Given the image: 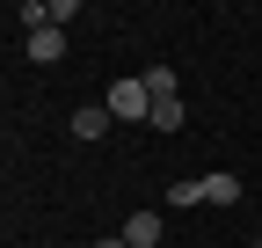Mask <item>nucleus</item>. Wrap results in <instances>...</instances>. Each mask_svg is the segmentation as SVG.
Instances as JSON below:
<instances>
[{"mask_svg":"<svg viewBox=\"0 0 262 248\" xmlns=\"http://www.w3.org/2000/svg\"><path fill=\"white\" fill-rule=\"evenodd\" d=\"M102 110H110V117H124V124H153V88H146V80H110Z\"/></svg>","mask_w":262,"mask_h":248,"instance_id":"nucleus-1","label":"nucleus"},{"mask_svg":"<svg viewBox=\"0 0 262 248\" xmlns=\"http://www.w3.org/2000/svg\"><path fill=\"white\" fill-rule=\"evenodd\" d=\"M196 190H204V204H241V175L211 168V175H196Z\"/></svg>","mask_w":262,"mask_h":248,"instance_id":"nucleus-2","label":"nucleus"},{"mask_svg":"<svg viewBox=\"0 0 262 248\" xmlns=\"http://www.w3.org/2000/svg\"><path fill=\"white\" fill-rule=\"evenodd\" d=\"M124 241L131 248H160V212H131V219H124Z\"/></svg>","mask_w":262,"mask_h":248,"instance_id":"nucleus-3","label":"nucleus"},{"mask_svg":"<svg viewBox=\"0 0 262 248\" xmlns=\"http://www.w3.org/2000/svg\"><path fill=\"white\" fill-rule=\"evenodd\" d=\"M102 132H110V110H102V102L73 110V139H102Z\"/></svg>","mask_w":262,"mask_h":248,"instance_id":"nucleus-4","label":"nucleus"},{"mask_svg":"<svg viewBox=\"0 0 262 248\" xmlns=\"http://www.w3.org/2000/svg\"><path fill=\"white\" fill-rule=\"evenodd\" d=\"M66 51V29L51 22V29H37V37H29V58H37V66H51V58Z\"/></svg>","mask_w":262,"mask_h":248,"instance_id":"nucleus-5","label":"nucleus"},{"mask_svg":"<svg viewBox=\"0 0 262 248\" xmlns=\"http://www.w3.org/2000/svg\"><path fill=\"white\" fill-rule=\"evenodd\" d=\"M15 22H29V37H37V29H51V0H22Z\"/></svg>","mask_w":262,"mask_h":248,"instance_id":"nucleus-6","label":"nucleus"},{"mask_svg":"<svg viewBox=\"0 0 262 248\" xmlns=\"http://www.w3.org/2000/svg\"><path fill=\"white\" fill-rule=\"evenodd\" d=\"M139 80H146V88H153V102H168V95H175V66H146V73H139Z\"/></svg>","mask_w":262,"mask_h":248,"instance_id":"nucleus-7","label":"nucleus"},{"mask_svg":"<svg viewBox=\"0 0 262 248\" xmlns=\"http://www.w3.org/2000/svg\"><path fill=\"white\" fill-rule=\"evenodd\" d=\"M153 132H182V95H168V102H153Z\"/></svg>","mask_w":262,"mask_h":248,"instance_id":"nucleus-8","label":"nucleus"},{"mask_svg":"<svg viewBox=\"0 0 262 248\" xmlns=\"http://www.w3.org/2000/svg\"><path fill=\"white\" fill-rule=\"evenodd\" d=\"M168 204H175V212H189V204H204V190H196V182H175V190H168Z\"/></svg>","mask_w":262,"mask_h":248,"instance_id":"nucleus-9","label":"nucleus"},{"mask_svg":"<svg viewBox=\"0 0 262 248\" xmlns=\"http://www.w3.org/2000/svg\"><path fill=\"white\" fill-rule=\"evenodd\" d=\"M95 248H131V241H124V234H102V241H95Z\"/></svg>","mask_w":262,"mask_h":248,"instance_id":"nucleus-10","label":"nucleus"},{"mask_svg":"<svg viewBox=\"0 0 262 248\" xmlns=\"http://www.w3.org/2000/svg\"><path fill=\"white\" fill-rule=\"evenodd\" d=\"M255 248H262V241H255Z\"/></svg>","mask_w":262,"mask_h":248,"instance_id":"nucleus-11","label":"nucleus"}]
</instances>
